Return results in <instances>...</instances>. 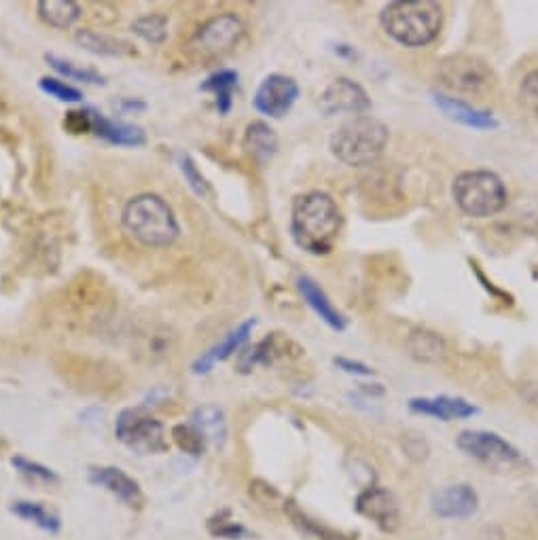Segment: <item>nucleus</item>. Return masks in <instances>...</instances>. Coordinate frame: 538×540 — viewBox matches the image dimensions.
<instances>
[{"mask_svg":"<svg viewBox=\"0 0 538 540\" xmlns=\"http://www.w3.org/2000/svg\"><path fill=\"white\" fill-rule=\"evenodd\" d=\"M519 98L530 115L538 119V68L530 70L519 85Z\"/></svg>","mask_w":538,"mask_h":540,"instance_id":"34","label":"nucleus"},{"mask_svg":"<svg viewBox=\"0 0 538 540\" xmlns=\"http://www.w3.org/2000/svg\"><path fill=\"white\" fill-rule=\"evenodd\" d=\"M147 104L140 102V100H123L121 102V111L123 113H136V111H145Z\"/></svg>","mask_w":538,"mask_h":540,"instance_id":"38","label":"nucleus"},{"mask_svg":"<svg viewBox=\"0 0 538 540\" xmlns=\"http://www.w3.org/2000/svg\"><path fill=\"white\" fill-rule=\"evenodd\" d=\"M244 144H246L248 153L253 155L257 161H261V164L272 159L278 151V138H276L274 130L263 121H255V123L248 125Z\"/></svg>","mask_w":538,"mask_h":540,"instance_id":"24","label":"nucleus"},{"mask_svg":"<svg viewBox=\"0 0 538 540\" xmlns=\"http://www.w3.org/2000/svg\"><path fill=\"white\" fill-rule=\"evenodd\" d=\"M284 511L286 515L291 517L293 521V526L303 532L306 536L314 538V540H350L348 536H344L342 532H337L325 524H320V521L312 519L310 515L303 513L299 507H297V502L289 500V502H284Z\"/></svg>","mask_w":538,"mask_h":540,"instance_id":"26","label":"nucleus"},{"mask_svg":"<svg viewBox=\"0 0 538 540\" xmlns=\"http://www.w3.org/2000/svg\"><path fill=\"white\" fill-rule=\"evenodd\" d=\"M11 511L22 517L26 521H30V524L39 526L41 530L49 532V534H56L60 530V517L56 513H51L49 509H45L41 502H30V500H17L13 502Z\"/></svg>","mask_w":538,"mask_h":540,"instance_id":"27","label":"nucleus"},{"mask_svg":"<svg viewBox=\"0 0 538 540\" xmlns=\"http://www.w3.org/2000/svg\"><path fill=\"white\" fill-rule=\"evenodd\" d=\"M87 111L89 119H92V132L98 138L115 144V147H140V144L147 142V134L142 132V128H138V125L104 117L92 106H89Z\"/></svg>","mask_w":538,"mask_h":540,"instance_id":"17","label":"nucleus"},{"mask_svg":"<svg viewBox=\"0 0 538 540\" xmlns=\"http://www.w3.org/2000/svg\"><path fill=\"white\" fill-rule=\"evenodd\" d=\"M388 128L375 117H354L331 136V153L348 168H365L378 161L388 144Z\"/></svg>","mask_w":538,"mask_h":540,"instance_id":"4","label":"nucleus"},{"mask_svg":"<svg viewBox=\"0 0 538 540\" xmlns=\"http://www.w3.org/2000/svg\"><path fill=\"white\" fill-rule=\"evenodd\" d=\"M244 34V24L236 13H221L212 17L193 34L191 49L202 58H214L236 47Z\"/></svg>","mask_w":538,"mask_h":540,"instance_id":"9","label":"nucleus"},{"mask_svg":"<svg viewBox=\"0 0 538 540\" xmlns=\"http://www.w3.org/2000/svg\"><path fill=\"white\" fill-rule=\"evenodd\" d=\"M191 424L202 432L206 443L223 445L227 441V420L225 411L217 405H202L193 411Z\"/></svg>","mask_w":538,"mask_h":540,"instance_id":"21","label":"nucleus"},{"mask_svg":"<svg viewBox=\"0 0 538 540\" xmlns=\"http://www.w3.org/2000/svg\"><path fill=\"white\" fill-rule=\"evenodd\" d=\"M452 197L466 216L488 219L505 210L509 191L498 174L490 170H469L454 178Z\"/></svg>","mask_w":538,"mask_h":540,"instance_id":"5","label":"nucleus"},{"mask_svg":"<svg viewBox=\"0 0 538 540\" xmlns=\"http://www.w3.org/2000/svg\"><path fill=\"white\" fill-rule=\"evenodd\" d=\"M132 32L140 36L142 41H147L151 45H161L168 36V17L159 13L142 15L132 24Z\"/></svg>","mask_w":538,"mask_h":540,"instance_id":"29","label":"nucleus"},{"mask_svg":"<svg viewBox=\"0 0 538 540\" xmlns=\"http://www.w3.org/2000/svg\"><path fill=\"white\" fill-rule=\"evenodd\" d=\"M299 354H301V348L295 344V341H291L289 337H284L280 333H274V335H267L263 341H259V344H255L250 350L242 352L238 367L242 373H248L259 365L272 367L278 363V360H284L289 356L295 358Z\"/></svg>","mask_w":538,"mask_h":540,"instance_id":"14","label":"nucleus"},{"mask_svg":"<svg viewBox=\"0 0 538 540\" xmlns=\"http://www.w3.org/2000/svg\"><path fill=\"white\" fill-rule=\"evenodd\" d=\"M66 128L75 134H83V132H92V119H89V111L83 108V111H70L66 115L64 121Z\"/></svg>","mask_w":538,"mask_h":540,"instance_id":"36","label":"nucleus"},{"mask_svg":"<svg viewBox=\"0 0 538 540\" xmlns=\"http://www.w3.org/2000/svg\"><path fill=\"white\" fill-rule=\"evenodd\" d=\"M257 320L255 318H248L246 322H242L238 329H233L229 335H225V339L221 341V344H217L214 348H210L204 356H200L193 363V373H208L214 365L217 363H223V360L231 358L233 354H236L238 350H242V346L248 341L250 333H253Z\"/></svg>","mask_w":538,"mask_h":540,"instance_id":"20","label":"nucleus"},{"mask_svg":"<svg viewBox=\"0 0 538 540\" xmlns=\"http://www.w3.org/2000/svg\"><path fill=\"white\" fill-rule=\"evenodd\" d=\"M409 409L422 413V416L437 418L441 422L464 420L477 413V407L460 396H433V399H411Z\"/></svg>","mask_w":538,"mask_h":540,"instance_id":"18","label":"nucleus"},{"mask_svg":"<svg viewBox=\"0 0 538 540\" xmlns=\"http://www.w3.org/2000/svg\"><path fill=\"white\" fill-rule=\"evenodd\" d=\"M178 168H181L185 180L189 183V187L197 193V195H206L208 193V183H206V178L202 176V172L197 170L195 166V161L191 155H181L178 157Z\"/></svg>","mask_w":538,"mask_h":540,"instance_id":"35","label":"nucleus"},{"mask_svg":"<svg viewBox=\"0 0 538 540\" xmlns=\"http://www.w3.org/2000/svg\"><path fill=\"white\" fill-rule=\"evenodd\" d=\"M433 100H435L439 111H443L452 121L466 125V128H473V130H496L498 128V119L494 117V113L483 111V108H477L462 98L443 94V92H433Z\"/></svg>","mask_w":538,"mask_h":540,"instance_id":"16","label":"nucleus"},{"mask_svg":"<svg viewBox=\"0 0 538 540\" xmlns=\"http://www.w3.org/2000/svg\"><path fill=\"white\" fill-rule=\"evenodd\" d=\"M236 87H238V72L229 68L214 72V75H210L202 83L204 92H210L214 98H217V108L221 115H227L231 111L233 92H236Z\"/></svg>","mask_w":538,"mask_h":540,"instance_id":"25","label":"nucleus"},{"mask_svg":"<svg viewBox=\"0 0 538 540\" xmlns=\"http://www.w3.org/2000/svg\"><path fill=\"white\" fill-rule=\"evenodd\" d=\"M89 481L94 485H100L106 492H111L125 504V507H130L134 511H140L145 507V494H142L138 481L117 466L92 468V471H89Z\"/></svg>","mask_w":538,"mask_h":540,"instance_id":"13","label":"nucleus"},{"mask_svg":"<svg viewBox=\"0 0 538 540\" xmlns=\"http://www.w3.org/2000/svg\"><path fill=\"white\" fill-rule=\"evenodd\" d=\"M456 445L462 454L492 468H511L524 462L517 447L488 430H464L458 435Z\"/></svg>","mask_w":538,"mask_h":540,"instance_id":"8","label":"nucleus"},{"mask_svg":"<svg viewBox=\"0 0 538 540\" xmlns=\"http://www.w3.org/2000/svg\"><path fill=\"white\" fill-rule=\"evenodd\" d=\"M297 288H299L303 301L310 305V308L316 312V316L325 322L327 327H331L333 331H344L348 327L346 316L335 308L333 301L329 299V295L325 291H322L318 282H314L310 276H299Z\"/></svg>","mask_w":538,"mask_h":540,"instance_id":"19","label":"nucleus"},{"mask_svg":"<svg viewBox=\"0 0 538 540\" xmlns=\"http://www.w3.org/2000/svg\"><path fill=\"white\" fill-rule=\"evenodd\" d=\"M344 216L329 193L310 191L299 195L291 212L295 244L310 255H329L342 233Z\"/></svg>","mask_w":538,"mask_h":540,"instance_id":"1","label":"nucleus"},{"mask_svg":"<svg viewBox=\"0 0 538 540\" xmlns=\"http://www.w3.org/2000/svg\"><path fill=\"white\" fill-rule=\"evenodd\" d=\"M318 106L327 117L335 115L361 117L371 108V98L363 85H358L352 79L339 77L325 87V92L318 98Z\"/></svg>","mask_w":538,"mask_h":540,"instance_id":"10","label":"nucleus"},{"mask_svg":"<svg viewBox=\"0 0 538 540\" xmlns=\"http://www.w3.org/2000/svg\"><path fill=\"white\" fill-rule=\"evenodd\" d=\"M75 43L81 49L94 53V56H104V58H119L130 51V47L125 45L123 41L113 39V36H109V34L89 30V28L75 32Z\"/></svg>","mask_w":538,"mask_h":540,"instance_id":"23","label":"nucleus"},{"mask_svg":"<svg viewBox=\"0 0 538 540\" xmlns=\"http://www.w3.org/2000/svg\"><path fill=\"white\" fill-rule=\"evenodd\" d=\"M121 223L136 242L147 248H168L181 236L172 206L157 193L132 197L121 212Z\"/></svg>","mask_w":538,"mask_h":540,"instance_id":"2","label":"nucleus"},{"mask_svg":"<svg viewBox=\"0 0 538 540\" xmlns=\"http://www.w3.org/2000/svg\"><path fill=\"white\" fill-rule=\"evenodd\" d=\"M37 13L47 26L56 30H68L79 22L83 11L81 5L73 3V0H41L37 5Z\"/></svg>","mask_w":538,"mask_h":540,"instance_id":"22","label":"nucleus"},{"mask_svg":"<svg viewBox=\"0 0 538 540\" xmlns=\"http://www.w3.org/2000/svg\"><path fill=\"white\" fill-rule=\"evenodd\" d=\"M356 511L371 519L384 532H394L401 524L399 500L390 490L380 485H369L356 498Z\"/></svg>","mask_w":538,"mask_h":540,"instance_id":"12","label":"nucleus"},{"mask_svg":"<svg viewBox=\"0 0 538 540\" xmlns=\"http://www.w3.org/2000/svg\"><path fill=\"white\" fill-rule=\"evenodd\" d=\"M172 439L176 447L181 449L187 456H202L206 452V439L202 437V432L197 430L193 424H178L172 428Z\"/></svg>","mask_w":538,"mask_h":540,"instance_id":"30","label":"nucleus"},{"mask_svg":"<svg viewBox=\"0 0 538 540\" xmlns=\"http://www.w3.org/2000/svg\"><path fill=\"white\" fill-rule=\"evenodd\" d=\"M335 367H339V369L350 373V375H361V377L373 375L371 367L361 363V360H352V358H335Z\"/></svg>","mask_w":538,"mask_h":540,"instance_id":"37","label":"nucleus"},{"mask_svg":"<svg viewBox=\"0 0 538 540\" xmlns=\"http://www.w3.org/2000/svg\"><path fill=\"white\" fill-rule=\"evenodd\" d=\"M11 464H13L15 471H20L24 477H28L32 481H39V483H56L58 481V475L53 473L51 468H47L39 462H32L24 456H13Z\"/></svg>","mask_w":538,"mask_h":540,"instance_id":"32","label":"nucleus"},{"mask_svg":"<svg viewBox=\"0 0 538 540\" xmlns=\"http://www.w3.org/2000/svg\"><path fill=\"white\" fill-rule=\"evenodd\" d=\"M380 24L401 47H426L437 39L443 28V7L435 0L390 3L380 13Z\"/></svg>","mask_w":538,"mask_h":540,"instance_id":"3","label":"nucleus"},{"mask_svg":"<svg viewBox=\"0 0 538 540\" xmlns=\"http://www.w3.org/2000/svg\"><path fill=\"white\" fill-rule=\"evenodd\" d=\"M430 504H433L435 515H439L441 519H466L477 513L479 496L471 485L456 483L435 492Z\"/></svg>","mask_w":538,"mask_h":540,"instance_id":"15","label":"nucleus"},{"mask_svg":"<svg viewBox=\"0 0 538 540\" xmlns=\"http://www.w3.org/2000/svg\"><path fill=\"white\" fill-rule=\"evenodd\" d=\"M208 528H210L212 536L225 538V540H242L250 534L242 524H238V521L229 519V511L219 513V517H212L208 521Z\"/></svg>","mask_w":538,"mask_h":540,"instance_id":"31","label":"nucleus"},{"mask_svg":"<svg viewBox=\"0 0 538 540\" xmlns=\"http://www.w3.org/2000/svg\"><path fill=\"white\" fill-rule=\"evenodd\" d=\"M299 98V85L293 77L286 75H269L263 79L255 94V108L269 117V119H282L291 111L293 104Z\"/></svg>","mask_w":538,"mask_h":540,"instance_id":"11","label":"nucleus"},{"mask_svg":"<svg viewBox=\"0 0 538 540\" xmlns=\"http://www.w3.org/2000/svg\"><path fill=\"white\" fill-rule=\"evenodd\" d=\"M45 62L58 72V75L66 77L68 81H79V83H89V85H104V77L100 72L92 68H81L73 62H68L64 58L53 56V53H45Z\"/></svg>","mask_w":538,"mask_h":540,"instance_id":"28","label":"nucleus"},{"mask_svg":"<svg viewBox=\"0 0 538 540\" xmlns=\"http://www.w3.org/2000/svg\"><path fill=\"white\" fill-rule=\"evenodd\" d=\"M115 435L138 454H161L168 449L164 424L142 409H123L115 422Z\"/></svg>","mask_w":538,"mask_h":540,"instance_id":"6","label":"nucleus"},{"mask_svg":"<svg viewBox=\"0 0 538 540\" xmlns=\"http://www.w3.org/2000/svg\"><path fill=\"white\" fill-rule=\"evenodd\" d=\"M439 79L452 92L471 96L486 94L496 83L494 72L486 62L473 56H464V53L450 56L441 62Z\"/></svg>","mask_w":538,"mask_h":540,"instance_id":"7","label":"nucleus"},{"mask_svg":"<svg viewBox=\"0 0 538 540\" xmlns=\"http://www.w3.org/2000/svg\"><path fill=\"white\" fill-rule=\"evenodd\" d=\"M41 89L45 94H49L51 98H56L60 102H81L83 94L79 92L77 87H73L70 83L56 79V77H43L41 79Z\"/></svg>","mask_w":538,"mask_h":540,"instance_id":"33","label":"nucleus"}]
</instances>
